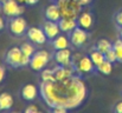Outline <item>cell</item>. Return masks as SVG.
I'll return each instance as SVG.
<instances>
[{"mask_svg": "<svg viewBox=\"0 0 122 113\" xmlns=\"http://www.w3.org/2000/svg\"><path fill=\"white\" fill-rule=\"evenodd\" d=\"M39 92L49 107L62 106L66 110L81 106L88 95L86 85L77 75H71L63 80L41 81Z\"/></svg>", "mask_w": 122, "mask_h": 113, "instance_id": "1", "label": "cell"}, {"mask_svg": "<svg viewBox=\"0 0 122 113\" xmlns=\"http://www.w3.org/2000/svg\"><path fill=\"white\" fill-rule=\"evenodd\" d=\"M57 5L61 9V15L64 19L77 20L82 12V5L76 0H57Z\"/></svg>", "mask_w": 122, "mask_h": 113, "instance_id": "2", "label": "cell"}, {"mask_svg": "<svg viewBox=\"0 0 122 113\" xmlns=\"http://www.w3.org/2000/svg\"><path fill=\"white\" fill-rule=\"evenodd\" d=\"M72 64L78 74H90V73L95 72V68H96V66L91 61L90 57L82 55L80 53L78 54L76 53L72 57Z\"/></svg>", "mask_w": 122, "mask_h": 113, "instance_id": "3", "label": "cell"}, {"mask_svg": "<svg viewBox=\"0 0 122 113\" xmlns=\"http://www.w3.org/2000/svg\"><path fill=\"white\" fill-rule=\"evenodd\" d=\"M50 61V53L45 50L35 52L30 60V67L33 71H43Z\"/></svg>", "mask_w": 122, "mask_h": 113, "instance_id": "4", "label": "cell"}, {"mask_svg": "<svg viewBox=\"0 0 122 113\" xmlns=\"http://www.w3.org/2000/svg\"><path fill=\"white\" fill-rule=\"evenodd\" d=\"M8 30L10 32L15 36V37H21L23 34L26 33L27 31V23L26 20L18 15V17H13L10 21H8Z\"/></svg>", "mask_w": 122, "mask_h": 113, "instance_id": "5", "label": "cell"}, {"mask_svg": "<svg viewBox=\"0 0 122 113\" xmlns=\"http://www.w3.org/2000/svg\"><path fill=\"white\" fill-rule=\"evenodd\" d=\"M1 9H2V12H4V14L6 17L13 18V17L21 15L24 13L25 8L17 0H7L6 2L1 4Z\"/></svg>", "mask_w": 122, "mask_h": 113, "instance_id": "6", "label": "cell"}, {"mask_svg": "<svg viewBox=\"0 0 122 113\" xmlns=\"http://www.w3.org/2000/svg\"><path fill=\"white\" fill-rule=\"evenodd\" d=\"M88 38H89V34H88L86 30H84V28H82L80 26H77L74 31L70 32L69 39H70V42H71L74 46L80 47V46H83V45L86 42Z\"/></svg>", "mask_w": 122, "mask_h": 113, "instance_id": "7", "label": "cell"}, {"mask_svg": "<svg viewBox=\"0 0 122 113\" xmlns=\"http://www.w3.org/2000/svg\"><path fill=\"white\" fill-rule=\"evenodd\" d=\"M21 50L20 47H12L7 51L5 60L7 63V65L12 66V67H21Z\"/></svg>", "mask_w": 122, "mask_h": 113, "instance_id": "8", "label": "cell"}, {"mask_svg": "<svg viewBox=\"0 0 122 113\" xmlns=\"http://www.w3.org/2000/svg\"><path fill=\"white\" fill-rule=\"evenodd\" d=\"M26 36L30 39L31 42L36 44V45H44L47 40V37L45 34V32L43 31V28L39 27H30L26 31Z\"/></svg>", "mask_w": 122, "mask_h": 113, "instance_id": "9", "label": "cell"}, {"mask_svg": "<svg viewBox=\"0 0 122 113\" xmlns=\"http://www.w3.org/2000/svg\"><path fill=\"white\" fill-rule=\"evenodd\" d=\"M53 58H55V60L58 65L65 66V65L72 64V54H71V51L69 48L57 50L56 53L53 54Z\"/></svg>", "mask_w": 122, "mask_h": 113, "instance_id": "10", "label": "cell"}, {"mask_svg": "<svg viewBox=\"0 0 122 113\" xmlns=\"http://www.w3.org/2000/svg\"><path fill=\"white\" fill-rule=\"evenodd\" d=\"M43 31L45 32L47 39H55L59 33H61V28L57 21H51V20H46L43 24Z\"/></svg>", "mask_w": 122, "mask_h": 113, "instance_id": "11", "label": "cell"}, {"mask_svg": "<svg viewBox=\"0 0 122 113\" xmlns=\"http://www.w3.org/2000/svg\"><path fill=\"white\" fill-rule=\"evenodd\" d=\"M77 25L80 27H82V28L86 30V31L91 30L92 26H94V17H92V14L90 12H86V11L81 12V14L77 18Z\"/></svg>", "mask_w": 122, "mask_h": 113, "instance_id": "12", "label": "cell"}, {"mask_svg": "<svg viewBox=\"0 0 122 113\" xmlns=\"http://www.w3.org/2000/svg\"><path fill=\"white\" fill-rule=\"evenodd\" d=\"M45 19L46 20H51V21H59L62 19V15H61V9L58 7L57 4H52V5H49L45 9Z\"/></svg>", "mask_w": 122, "mask_h": 113, "instance_id": "13", "label": "cell"}, {"mask_svg": "<svg viewBox=\"0 0 122 113\" xmlns=\"http://www.w3.org/2000/svg\"><path fill=\"white\" fill-rule=\"evenodd\" d=\"M38 97V88L32 85V84H27L21 88V98L26 101H33L36 98Z\"/></svg>", "mask_w": 122, "mask_h": 113, "instance_id": "14", "label": "cell"}, {"mask_svg": "<svg viewBox=\"0 0 122 113\" xmlns=\"http://www.w3.org/2000/svg\"><path fill=\"white\" fill-rule=\"evenodd\" d=\"M69 45H70V39L64 34H58L55 39H52V46L56 51L68 48Z\"/></svg>", "mask_w": 122, "mask_h": 113, "instance_id": "15", "label": "cell"}, {"mask_svg": "<svg viewBox=\"0 0 122 113\" xmlns=\"http://www.w3.org/2000/svg\"><path fill=\"white\" fill-rule=\"evenodd\" d=\"M58 25H59V28L62 32L64 33H70L71 31H74L78 25H77V20H71V19H64L62 18L59 21H58Z\"/></svg>", "mask_w": 122, "mask_h": 113, "instance_id": "16", "label": "cell"}, {"mask_svg": "<svg viewBox=\"0 0 122 113\" xmlns=\"http://www.w3.org/2000/svg\"><path fill=\"white\" fill-rule=\"evenodd\" d=\"M12 106H13V97L7 92L1 93L0 94V111L11 110Z\"/></svg>", "mask_w": 122, "mask_h": 113, "instance_id": "17", "label": "cell"}, {"mask_svg": "<svg viewBox=\"0 0 122 113\" xmlns=\"http://www.w3.org/2000/svg\"><path fill=\"white\" fill-rule=\"evenodd\" d=\"M90 59H91V61L94 63V65L95 66H98L101 63H103L104 60H106V58H104V53H102L101 51H98L97 48L96 50H92L91 52H90Z\"/></svg>", "mask_w": 122, "mask_h": 113, "instance_id": "18", "label": "cell"}, {"mask_svg": "<svg viewBox=\"0 0 122 113\" xmlns=\"http://www.w3.org/2000/svg\"><path fill=\"white\" fill-rule=\"evenodd\" d=\"M96 70H97L100 73H102V74H104V75L110 74L112 71H113V63H110V61H108V60H104V61L101 63L98 66H96Z\"/></svg>", "mask_w": 122, "mask_h": 113, "instance_id": "19", "label": "cell"}, {"mask_svg": "<svg viewBox=\"0 0 122 113\" xmlns=\"http://www.w3.org/2000/svg\"><path fill=\"white\" fill-rule=\"evenodd\" d=\"M96 48L98 51H101L102 53H106L107 51L113 48V44L109 40H107V39H101V40H98V42L96 45Z\"/></svg>", "mask_w": 122, "mask_h": 113, "instance_id": "20", "label": "cell"}, {"mask_svg": "<svg viewBox=\"0 0 122 113\" xmlns=\"http://www.w3.org/2000/svg\"><path fill=\"white\" fill-rule=\"evenodd\" d=\"M20 50H21V53L23 54H25V55H27V57H32L33 54H35V52H36V50H35V46L32 45V44H30V42H24L21 46H20Z\"/></svg>", "mask_w": 122, "mask_h": 113, "instance_id": "21", "label": "cell"}, {"mask_svg": "<svg viewBox=\"0 0 122 113\" xmlns=\"http://www.w3.org/2000/svg\"><path fill=\"white\" fill-rule=\"evenodd\" d=\"M113 50H114L115 53H116L117 61H119V63H122V40L121 39H117V40L113 44Z\"/></svg>", "mask_w": 122, "mask_h": 113, "instance_id": "22", "label": "cell"}, {"mask_svg": "<svg viewBox=\"0 0 122 113\" xmlns=\"http://www.w3.org/2000/svg\"><path fill=\"white\" fill-rule=\"evenodd\" d=\"M53 80H55L53 68L43 70V72H41V81H53Z\"/></svg>", "mask_w": 122, "mask_h": 113, "instance_id": "23", "label": "cell"}, {"mask_svg": "<svg viewBox=\"0 0 122 113\" xmlns=\"http://www.w3.org/2000/svg\"><path fill=\"white\" fill-rule=\"evenodd\" d=\"M104 58H106V60H108V61H110V63H115V61H117L116 53H115V51H114L113 48H110L109 51H107V52L104 53Z\"/></svg>", "mask_w": 122, "mask_h": 113, "instance_id": "24", "label": "cell"}, {"mask_svg": "<svg viewBox=\"0 0 122 113\" xmlns=\"http://www.w3.org/2000/svg\"><path fill=\"white\" fill-rule=\"evenodd\" d=\"M115 23H116V25H117L119 27L122 26V9L119 11V12L115 14Z\"/></svg>", "mask_w": 122, "mask_h": 113, "instance_id": "25", "label": "cell"}, {"mask_svg": "<svg viewBox=\"0 0 122 113\" xmlns=\"http://www.w3.org/2000/svg\"><path fill=\"white\" fill-rule=\"evenodd\" d=\"M25 113H38V107L36 105H29L25 108Z\"/></svg>", "mask_w": 122, "mask_h": 113, "instance_id": "26", "label": "cell"}, {"mask_svg": "<svg viewBox=\"0 0 122 113\" xmlns=\"http://www.w3.org/2000/svg\"><path fill=\"white\" fill-rule=\"evenodd\" d=\"M52 111H53V113H65L68 110L65 107H62V106H56V107H52Z\"/></svg>", "mask_w": 122, "mask_h": 113, "instance_id": "27", "label": "cell"}, {"mask_svg": "<svg viewBox=\"0 0 122 113\" xmlns=\"http://www.w3.org/2000/svg\"><path fill=\"white\" fill-rule=\"evenodd\" d=\"M5 73H6V71H5V67L0 65V82H1L4 79H5Z\"/></svg>", "mask_w": 122, "mask_h": 113, "instance_id": "28", "label": "cell"}, {"mask_svg": "<svg viewBox=\"0 0 122 113\" xmlns=\"http://www.w3.org/2000/svg\"><path fill=\"white\" fill-rule=\"evenodd\" d=\"M115 111H116L117 113H122V101H120V103L116 104V106H115Z\"/></svg>", "mask_w": 122, "mask_h": 113, "instance_id": "29", "label": "cell"}, {"mask_svg": "<svg viewBox=\"0 0 122 113\" xmlns=\"http://www.w3.org/2000/svg\"><path fill=\"white\" fill-rule=\"evenodd\" d=\"M76 1H78V2L81 4L82 6H85V5H89V4L91 2V0H76Z\"/></svg>", "mask_w": 122, "mask_h": 113, "instance_id": "30", "label": "cell"}, {"mask_svg": "<svg viewBox=\"0 0 122 113\" xmlns=\"http://www.w3.org/2000/svg\"><path fill=\"white\" fill-rule=\"evenodd\" d=\"M39 0H26V4L27 5H36Z\"/></svg>", "mask_w": 122, "mask_h": 113, "instance_id": "31", "label": "cell"}, {"mask_svg": "<svg viewBox=\"0 0 122 113\" xmlns=\"http://www.w3.org/2000/svg\"><path fill=\"white\" fill-rule=\"evenodd\" d=\"M4 27H5V21H4V18L0 17V31H1Z\"/></svg>", "mask_w": 122, "mask_h": 113, "instance_id": "32", "label": "cell"}, {"mask_svg": "<svg viewBox=\"0 0 122 113\" xmlns=\"http://www.w3.org/2000/svg\"><path fill=\"white\" fill-rule=\"evenodd\" d=\"M17 1H18L19 4H21V5H23V4H26V0H17Z\"/></svg>", "mask_w": 122, "mask_h": 113, "instance_id": "33", "label": "cell"}, {"mask_svg": "<svg viewBox=\"0 0 122 113\" xmlns=\"http://www.w3.org/2000/svg\"><path fill=\"white\" fill-rule=\"evenodd\" d=\"M120 39L122 40V26L120 27Z\"/></svg>", "mask_w": 122, "mask_h": 113, "instance_id": "34", "label": "cell"}, {"mask_svg": "<svg viewBox=\"0 0 122 113\" xmlns=\"http://www.w3.org/2000/svg\"><path fill=\"white\" fill-rule=\"evenodd\" d=\"M6 1H7V0H0V5H1V4H4V2H6Z\"/></svg>", "mask_w": 122, "mask_h": 113, "instance_id": "35", "label": "cell"}]
</instances>
